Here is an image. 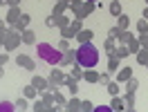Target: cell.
Returning a JSON list of instances; mask_svg holds the SVG:
<instances>
[{
  "mask_svg": "<svg viewBox=\"0 0 148 112\" xmlns=\"http://www.w3.org/2000/svg\"><path fill=\"white\" fill-rule=\"evenodd\" d=\"M76 63L83 70L97 67L99 65V49L92 43H79V47H76Z\"/></svg>",
  "mask_w": 148,
  "mask_h": 112,
  "instance_id": "cell-1",
  "label": "cell"
},
{
  "mask_svg": "<svg viewBox=\"0 0 148 112\" xmlns=\"http://www.w3.org/2000/svg\"><path fill=\"white\" fill-rule=\"evenodd\" d=\"M36 52H38V61H43L45 65H52V67L58 65V61H61V56H63V52H61L58 47L49 45V43H38Z\"/></svg>",
  "mask_w": 148,
  "mask_h": 112,
  "instance_id": "cell-2",
  "label": "cell"
},
{
  "mask_svg": "<svg viewBox=\"0 0 148 112\" xmlns=\"http://www.w3.org/2000/svg\"><path fill=\"white\" fill-rule=\"evenodd\" d=\"M20 31H16L14 27H7L5 29V34H2V49L5 52H14V49H18L20 47Z\"/></svg>",
  "mask_w": 148,
  "mask_h": 112,
  "instance_id": "cell-3",
  "label": "cell"
},
{
  "mask_svg": "<svg viewBox=\"0 0 148 112\" xmlns=\"http://www.w3.org/2000/svg\"><path fill=\"white\" fill-rule=\"evenodd\" d=\"M94 9H97V2H88V0H83L79 7H72V14H74V18H79V20H85L88 16H92Z\"/></svg>",
  "mask_w": 148,
  "mask_h": 112,
  "instance_id": "cell-4",
  "label": "cell"
},
{
  "mask_svg": "<svg viewBox=\"0 0 148 112\" xmlns=\"http://www.w3.org/2000/svg\"><path fill=\"white\" fill-rule=\"evenodd\" d=\"M47 81H49V90H56V87L65 85V72L63 70H52Z\"/></svg>",
  "mask_w": 148,
  "mask_h": 112,
  "instance_id": "cell-5",
  "label": "cell"
},
{
  "mask_svg": "<svg viewBox=\"0 0 148 112\" xmlns=\"http://www.w3.org/2000/svg\"><path fill=\"white\" fill-rule=\"evenodd\" d=\"M20 5H16V7H7V16H5V23L9 25V27H14L16 23L20 20Z\"/></svg>",
  "mask_w": 148,
  "mask_h": 112,
  "instance_id": "cell-6",
  "label": "cell"
},
{
  "mask_svg": "<svg viewBox=\"0 0 148 112\" xmlns=\"http://www.w3.org/2000/svg\"><path fill=\"white\" fill-rule=\"evenodd\" d=\"M16 63H18V67L29 70V72H34V70H36V61H34L32 56H27V54H18V56H16Z\"/></svg>",
  "mask_w": 148,
  "mask_h": 112,
  "instance_id": "cell-7",
  "label": "cell"
},
{
  "mask_svg": "<svg viewBox=\"0 0 148 112\" xmlns=\"http://www.w3.org/2000/svg\"><path fill=\"white\" fill-rule=\"evenodd\" d=\"M72 63H76V49H65L63 56H61V61H58V67H70Z\"/></svg>",
  "mask_w": 148,
  "mask_h": 112,
  "instance_id": "cell-8",
  "label": "cell"
},
{
  "mask_svg": "<svg viewBox=\"0 0 148 112\" xmlns=\"http://www.w3.org/2000/svg\"><path fill=\"white\" fill-rule=\"evenodd\" d=\"M114 81H119V83H126V81H128L130 76H132V67L130 65H126V67H119V70H117V72H114Z\"/></svg>",
  "mask_w": 148,
  "mask_h": 112,
  "instance_id": "cell-9",
  "label": "cell"
},
{
  "mask_svg": "<svg viewBox=\"0 0 148 112\" xmlns=\"http://www.w3.org/2000/svg\"><path fill=\"white\" fill-rule=\"evenodd\" d=\"M32 85H34V87L38 90V94H40L43 90H47V87H49V81H47V79H43V76H38V74H34V76H32Z\"/></svg>",
  "mask_w": 148,
  "mask_h": 112,
  "instance_id": "cell-10",
  "label": "cell"
},
{
  "mask_svg": "<svg viewBox=\"0 0 148 112\" xmlns=\"http://www.w3.org/2000/svg\"><path fill=\"white\" fill-rule=\"evenodd\" d=\"M65 11H70V2H67V0H56L54 9H52V16H61Z\"/></svg>",
  "mask_w": 148,
  "mask_h": 112,
  "instance_id": "cell-11",
  "label": "cell"
},
{
  "mask_svg": "<svg viewBox=\"0 0 148 112\" xmlns=\"http://www.w3.org/2000/svg\"><path fill=\"white\" fill-rule=\"evenodd\" d=\"M20 40H23L25 45H36V34L27 27V29H23V31H20Z\"/></svg>",
  "mask_w": 148,
  "mask_h": 112,
  "instance_id": "cell-12",
  "label": "cell"
},
{
  "mask_svg": "<svg viewBox=\"0 0 148 112\" xmlns=\"http://www.w3.org/2000/svg\"><path fill=\"white\" fill-rule=\"evenodd\" d=\"M83 81H88V83H99V72L94 70V67H88V70H83Z\"/></svg>",
  "mask_w": 148,
  "mask_h": 112,
  "instance_id": "cell-13",
  "label": "cell"
},
{
  "mask_svg": "<svg viewBox=\"0 0 148 112\" xmlns=\"http://www.w3.org/2000/svg\"><path fill=\"white\" fill-rule=\"evenodd\" d=\"M92 38H94V31L92 29H85V27L76 34V40H79V43H92Z\"/></svg>",
  "mask_w": 148,
  "mask_h": 112,
  "instance_id": "cell-14",
  "label": "cell"
},
{
  "mask_svg": "<svg viewBox=\"0 0 148 112\" xmlns=\"http://www.w3.org/2000/svg\"><path fill=\"white\" fill-rule=\"evenodd\" d=\"M121 67V58L117 54H110L108 56V72H117Z\"/></svg>",
  "mask_w": 148,
  "mask_h": 112,
  "instance_id": "cell-15",
  "label": "cell"
},
{
  "mask_svg": "<svg viewBox=\"0 0 148 112\" xmlns=\"http://www.w3.org/2000/svg\"><path fill=\"white\" fill-rule=\"evenodd\" d=\"M29 20H32V16H29V14H20V20L16 23V25H14V29H16V31H23V29H27V27H29Z\"/></svg>",
  "mask_w": 148,
  "mask_h": 112,
  "instance_id": "cell-16",
  "label": "cell"
},
{
  "mask_svg": "<svg viewBox=\"0 0 148 112\" xmlns=\"http://www.w3.org/2000/svg\"><path fill=\"white\" fill-rule=\"evenodd\" d=\"M103 49H106V54H108V56L114 54V49H117V38L108 36L106 40H103Z\"/></svg>",
  "mask_w": 148,
  "mask_h": 112,
  "instance_id": "cell-17",
  "label": "cell"
},
{
  "mask_svg": "<svg viewBox=\"0 0 148 112\" xmlns=\"http://www.w3.org/2000/svg\"><path fill=\"white\" fill-rule=\"evenodd\" d=\"M32 110H36V112H43V110H56L54 105H49V103H45L43 99H36V101L32 103Z\"/></svg>",
  "mask_w": 148,
  "mask_h": 112,
  "instance_id": "cell-18",
  "label": "cell"
},
{
  "mask_svg": "<svg viewBox=\"0 0 148 112\" xmlns=\"http://www.w3.org/2000/svg\"><path fill=\"white\" fill-rule=\"evenodd\" d=\"M110 110H114V112L126 110V103H123V99H121L119 94H117V96H112V101H110Z\"/></svg>",
  "mask_w": 148,
  "mask_h": 112,
  "instance_id": "cell-19",
  "label": "cell"
},
{
  "mask_svg": "<svg viewBox=\"0 0 148 112\" xmlns=\"http://www.w3.org/2000/svg\"><path fill=\"white\" fill-rule=\"evenodd\" d=\"M54 18H56V27H58V29H61V27H67V25L72 23V18L67 16V11L61 14V16H54Z\"/></svg>",
  "mask_w": 148,
  "mask_h": 112,
  "instance_id": "cell-20",
  "label": "cell"
},
{
  "mask_svg": "<svg viewBox=\"0 0 148 112\" xmlns=\"http://www.w3.org/2000/svg\"><path fill=\"white\" fill-rule=\"evenodd\" d=\"M70 74H72L76 81H81V79H83V67L79 65V63H72V65H70Z\"/></svg>",
  "mask_w": 148,
  "mask_h": 112,
  "instance_id": "cell-21",
  "label": "cell"
},
{
  "mask_svg": "<svg viewBox=\"0 0 148 112\" xmlns=\"http://www.w3.org/2000/svg\"><path fill=\"white\" fill-rule=\"evenodd\" d=\"M65 110H70V112H76V110H81V101H79L76 96L67 99V103H65Z\"/></svg>",
  "mask_w": 148,
  "mask_h": 112,
  "instance_id": "cell-22",
  "label": "cell"
},
{
  "mask_svg": "<svg viewBox=\"0 0 148 112\" xmlns=\"http://www.w3.org/2000/svg\"><path fill=\"white\" fill-rule=\"evenodd\" d=\"M108 9H110V16H114V18L123 14V9H121V2H119V0H112V2H110V7H108Z\"/></svg>",
  "mask_w": 148,
  "mask_h": 112,
  "instance_id": "cell-23",
  "label": "cell"
},
{
  "mask_svg": "<svg viewBox=\"0 0 148 112\" xmlns=\"http://www.w3.org/2000/svg\"><path fill=\"white\" fill-rule=\"evenodd\" d=\"M126 47H128V52H130V54H137L139 49H141V45H139V38H135V36H132V38L128 40V43H126Z\"/></svg>",
  "mask_w": 148,
  "mask_h": 112,
  "instance_id": "cell-24",
  "label": "cell"
},
{
  "mask_svg": "<svg viewBox=\"0 0 148 112\" xmlns=\"http://www.w3.org/2000/svg\"><path fill=\"white\" fill-rule=\"evenodd\" d=\"M106 90H108V94H110V96H117V94H119V90H121V83H119V81H110V83L106 85Z\"/></svg>",
  "mask_w": 148,
  "mask_h": 112,
  "instance_id": "cell-25",
  "label": "cell"
},
{
  "mask_svg": "<svg viewBox=\"0 0 148 112\" xmlns=\"http://www.w3.org/2000/svg\"><path fill=\"white\" fill-rule=\"evenodd\" d=\"M135 56H137V63H139V65H146V63H148V47H141Z\"/></svg>",
  "mask_w": 148,
  "mask_h": 112,
  "instance_id": "cell-26",
  "label": "cell"
},
{
  "mask_svg": "<svg viewBox=\"0 0 148 112\" xmlns=\"http://www.w3.org/2000/svg\"><path fill=\"white\" fill-rule=\"evenodd\" d=\"M130 38H132V34H130L128 29H121V34L117 36V45H126Z\"/></svg>",
  "mask_w": 148,
  "mask_h": 112,
  "instance_id": "cell-27",
  "label": "cell"
},
{
  "mask_svg": "<svg viewBox=\"0 0 148 112\" xmlns=\"http://www.w3.org/2000/svg\"><path fill=\"white\" fill-rule=\"evenodd\" d=\"M123 85H126V92H137V87H139V81L135 79V76H130V79H128V81H126Z\"/></svg>",
  "mask_w": 148,
  "mask_h": 112,
  "instance_id": "cell-28",
  "label": "cell"
},
{
  "mask_svg": "<svg viewBox=\"0 0 148 112\" xmlns=\"http://www.w3.org/2000/svg\"><path fill=\"white\" fill-rule=\"evenodd\" d=\"M123 103H126V110H135V92H126Z\"/></svg>",
  "mask_w": 148,
  "mask_h": 112,
  "instance_id": "cell-29",
  "label": "cell"
},
{
  "mask_svg": "<svg viewBox=\"0 0 148 112\" xmlns=\"http://www.w3.org/2000/svg\"><path fill=\"white\" fill-rule=\"evenodd\" d=\"M117 25H119L121 29H130V16H126V14L117 16Z\"/></svg>",
  "mask_w": 148,
  "mask_h": 112,
  "instance_id": "cell-30",
  "label": "cell"
},
{
  "mask_svg": "<svg viewBox=\"0 0 148 112\" xmlns=\"http://www.w3.org/2000/svg\"><path fill=\"white\" fill-rule=\"evenodd\" d=\"M61 38H67V40H72V38H76V31H74L70 25H67V27H61Z\"/></svg>",
  "mask_w": 148,
  "mask_h": 112,
  "instance_id": "cell-31",
  "label": "cell"
},
{
  "mask_svg": "<svg viewBox=\"0 0 148 112\" xmlns=\"http://www.w3.org/2000/svg\"><path fill=\"white\" fill-rule=\"evenodd\" d=\"M23 96H27V99H36V96H38V90H36V87H34L32 83H29L27 87L23 90Z\"/></svg>",
  "mask_w": 148,
  "mask_h": 112,
  "instance_id": "cell-32",
  "label": "cell"
},
{
  "mask_svg": "<svg viewBox=\"0 0 148 112\" xmlns=\"http://www.w3.org/2000/svg\"><path fill=\"white\" fill-rule=\"evenodd\" d=\"M54 103H56V108H65L67 99H65V96H63L61 92H58V90H54Z\"/></svg>",
  "mask_w": 148,
  "mask_h": 112,
  "instance_id": "cell-33",
  "label": "cell"
},
{
  "mask_svg": "<svg viewBox=\"0 0 148 112\" xmlns=\"http://www.w3.org/2000/svg\"><path fill=\"white\" fill-rule=\"evenodd\" d=\"M14 105H16V110H27V108H32V105H29V99H27V96H20V99L14 103Z\"/></svg>",
  "mask_w": 148,
  "mask_h": 112,
  "instance_id": "cell-34",
  "label": "cell"
},
{
  "mask_svg": "<svg viewBox=\"0 0 148 112\" xmlns=\"http://www.w3.org/2000/svg\"><path fill=\"white\" fill-rule=\"evenodd\" d=\"M114 54L119 56V58H128V56H130V52H128V47H126V45H117Z\"/></svg>",
  "mask_w": 148,
  "mask_h": 112,
  "instance_id": "cell-35",
  "label": "cell"
},
{
  "mask_svg": "<svg viewBox=\"0 0 148 112\" xmlns=\"http://www.w3.org/2000/svg\"><path fill=\"white\" fill-rule=\"evenodd\" d=\"M11 110H16V105L11 101H0V112H11Z\"/></svg>",
  "mask_w": 148,
  "mask_h": 112,
  "instance_id": "cell-36",
  "label": "cell"
},
{
  "mask_svg": "<svg viewBox=\"0 0 148 112\" xmlns=\"http://www.w3.org/2000/svg\"><path fill=\"white\" fill-rule=\"evenodd\" d=\"M137 31H139V34H146V31H148V20L146 18L137 20Z\"/></svg>",
  "mask_w": 148,
  "mask_h": 112,
  "instance_id": "cell-37",
  "label": "cell"
},
{
  "mask_svg": "<svg viewBox=\"0 0 148 112\" xmlns=\"http://www.w3.org/2000/svg\"><path fill=\"white\" fill-rule=\"evenodd\" d=\"M70 27L74 29V31H76V34H79V31H81V29H83V20H79V18H74L72 23H70Z\"/></svg>",
  "mask_w": 148,
  "mask_h": 112,
  "instance_id": "cell-38",
  "label": "cell"
},
{
  "mask_svg": "<svg viewBox=\"0 0 148 112\" xmlns=\"http://www.w3.org/2000/svg\"><path fill=\"white\" fill-rule=\"evenodd\" d=\"M58 49H61V52H65V49H70V40H67V38H61V40H58Z\"/></svg>",
  "mask_w": 148,
  "mask_h": 112,
  "instance_id": "cell-39",
  "label": "cell"
},
{
  "mask_svg": "<svg viewBox=\"0 0 148 112\" xmlns=\"http://www.w3.org/2000/svg\"><path fill=\"white\" fill-rule=\"evenodd\" d=\"M7 63H9V54L7 52H0V70L7 65Z\"/></svg>",
  "mask_w": 148,
  "mask_h": 112,
  "instance_id": "cell-40",
  "label": "cell"
},
{
  "mask_svg": "<svg viewBox=\"0 0 148 112\" xmlns=\"http://www.w3.org/2000/svg\"><path fill=\"white\" fill-rule=\"evenodd\" d=\"M99 83H103V85L110 83V72H103V74H99Z\"/></svg>",
  "mask_w": 148,
  "mask_h": 112,
  "instance_id": "cell-41",
  "label": "cell"
},
{
  "mask_svg": "<svg viewBox=\"0 0 148 112\" xmlns=\"http://www.w3.org/2000/svg\"><path fill=\"white\" fill-rule=\"evenodd\" d=\"M139 45H141V47H148V31H146V34H139Z\"/></svg>",
  "mask_w": 148,
  "mask_h": 112,
  "instance_id": "cell-42",
  "label": "cell"
},
{
  "mask_svg": "<svg viewBox=\"0 0 148 112\" xmlns=\"http://www.w3.org/2000/svg\"><path fill=\"white\" fill-rule=\"evenodd\" d=\"M81 110H85V112H90V110H94V105H92V101H81Z\"/></svg>",
  "mask_w": 148,
  "mask_h": 112,
  "instance_id": "cell-43",
  "label": "cell"
},
{
  "mask_svg": "<svg viewBox=\"0 0 148 112\" xmlns=\"http://www.w3.org/2000/svg\"><path fill=\"white\" fill-rule=\"evenodd\" d=\"M108 34H110L112 38H117V36L121 34V27H119V25H114V27H110V31H108Z\"/></svg>",
  "mask_w": 148,
  "mask_h": 112,
  "instance_id": "cell-44",
  "label": "cell"
},
{
  "mask_svg": "<svg viewBox=\"0 0 148 112\" xmlns=\"http://www.w3.org/2000/svg\"><path fill=\"white\" fill-rule=\"evenodd\" d=\"M97 112H110V105H94Z\"/></svg>",
  "mask_w": 148,
  "mask_h": 112,
  "instance_id": "cell-45",
  "label": "cell"
},
{
  "mask_svg": "<svg viewBox=\"0 0 148 112\" xmlns=\"http://www.w3.org/2000/svg\"><path fill=\"white\" fill-rule=\"evenodd\" d=\"M45 25H47V27H56V18H54V16H49V18L45 20Z\"/></svg>",
  "mask_w": 148,
  "mask_h": 112,
  "instance_id": "cell-46",
  "label": "cell"
},
{
  "mask_svg": "<svg viewBox=\"0 0 148 112\" xmlns=\"http://www.w3.org/2000/svg\"><path fill=\"white\" fill-rule=\"evenodd\" d=\"M67 2H70V9H72V7H79L83 0H67Z\"/></svg>",
  "mask_w": 148,
  "mask_h": 112,
  "instance_id": "cell-47",
  "label": "cell"
},
{
  "mask_svg": "<svg viewBox=\"0 0 148 112\" xmlns=\"http://www.w3.org/2000/svg\"><path fill=\"white\" fill-rule=\"evenodd\" d=\"M16 5H20V0H7V7H16Z\"/></svg>",
  "mask_w": 148,
  "mask_h": 112,
  "instance_id": "cell-48",
  "label": "cell"
},
{
  "mask_svg": "<svg viewBox=\"0 0 148 112\" xmlns=\"http://www.w3.org/2000/svg\"><path fill=\"white\" fill-rule=\"evenodd\" d=\"M141 18H146V20H148V7H144V11H141Z\"/></svg>",
  "mask_w": 148,
  "mask_h": 112,
  "instance_id": "cell-49",
  "label": "cell"
},
{
  "mask_svg": "<svg viewBox=\"0 0 148 112\" xmlns=\"http://www.w3.org/2000/svg\"><path fill=\"white\" fill-rule=\"evenodd\" d=\"M5 25H7V23H2V20H0V31H5V29H7Z\"/></svg>",
  "mask_w": 148,
  "mask_h": 112,
  "instance_id": "cell-50",
  "label": "cell"
},
{
  "mask_svg": "<svg viewBox=\"0 0 148 112\" xmlns=\"http://www.w3.org/2000/svg\"><path fill=\"white\" fill-rule=\"evenodd\" d=\"M0 7H7V0H0Z\"/></svg>",
  "mask_w": 148,
  "mask_h": 112,
  "instance_id": "cell-51",
  "label": "cell"
},
{
  "mask_svg": "<svg viewBox=\"0 0 148 112\" xmlns=\"http://www.w3.org/2000/svg\"><path fill=\"white\" fill-rule=\"evenodd\" d=\"M88 2H99V0H88Z\"/></svg>",
  "mask_w": 148,
  "mask_h": 112,
  "instance_id": "cell-52",
  "label": "cell"
},
{
  "mask_svg": "<svg viewBox=\"0 0 148 112\" xmlns=\"http://www.w3.org/2000/svg\"><path fill=\"white\" fill-rule=\"evenodd\" d=\"M146 7H148V0H146Z\"/></svg>",
  "mask_w": 148,
  "mask_h": 112,
  "instance_id": "cell-53",
  "label": "cell"
},
{
  "mask_svg": "<svg viewBox=\"0 0 148 112\" xmlns=\"http://www.w3.org/2000/svg\"><path fill=\"white\" fill-rule=\"evenodd\" d=\"M146 70H148V63H146Z\"/></svg>",
  "mask_w": 148,
  "mask_h": 112,
  "instance_id": "cell-54",
  "label": "cell"
}]
</instances>
